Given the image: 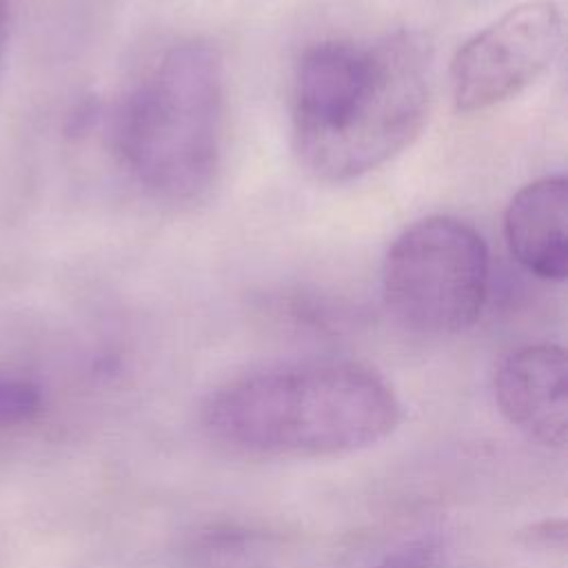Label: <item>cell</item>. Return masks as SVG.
Wrapping results in <instances>:
<instances>
[{
	"instance_id": "cell-1",
	"label": "cell",
	"mask_w": 568,
	"mask_h": 568,
	"mask_svg": "<svg viewBox=\"0 0 568 568\" xmlns=\"http://www.w3.org/2000/svg\"><path fill=\"white\" fill-rule=\"evenodd\" d=\"M428 104V64L410 38L322 40L293 69V149L317 180L348 182L410 146Z\"/></svg>"
},
{
	"instance_id": "cell-2",
	"label": "cell",
	"mask_w": 568,
	"mask_h": 568,
	"mask_svg": "<svg viewBox=\"0 0 568 568\" xmlns=\"http://www.w3.org/2000/svg\"><path fill=\"white\" fill-rule=\"evenodd\" d=\"M200 419L213 442L235 453L326 457L386 439L402 404L373 368L320 359L235 377L206 397Z\"/></svg>"
},
{
	"instance_id": "cell-3",
	"label": "cell",
	"mask_w": 568,
	"mask_h": 568,
	"mask_svg": "<svg viewBox=\"0 0 568 568\" xmlns=\"http://www.w3.org/2000/svg\"><path fill=\"white\" fill-rule=\"evenodd\" d=\"M222 135V62L202 40L166 49L113 120V144L126 173L144 193L171 204L193 202L211 189Z\"/></svg>"
},
{
	"instance_id": "cell-4",
	"label": "cell",
	"mask_w": 568,
	"mask_h": 568,
	"mask_svg": "<svg viewBox=\"0 0 568 568\" xmlns=\"http://www.w3.org/2000/svg\"><path fill=\"white\" fill-rule=\"evenodd\" d=\"M490 257L484 237L464 220L430 215L406 226L382 264L388 313L422 335L470 328L488 300Z\"/></svg>"
},
{
	"instance_id": "cell-5",
	"label": "cell",
	"mask_w": 568,
	"mask_h": 568,
	"mask_svg": "<svg viewBox=\"0 0 568 568\" xmlns=\"http://www.w3.org/2000/svg\"><path fill=\"white\" fill-rule=\"evenodd\" d=\"M561 11L552 0L510 7L468 38L450 62L453 102L464 113L497 106L528 89L557 58Z\"/></svg>"
},
{
	"instance_id": "cell-6",
	"label": "cell",
	"mask_w": 568,
	"mask_h": 568,
	"mask_svg": "<svg viewBox=\"0 0 568 568\" xmlns=\"http://www.w3.org/2000/svg\"><path fill=\"white\" fill-rule=\"evenodd\" d=\"M493 397L508 424L528 439L546 448H564L568 384L561 346L530 344L508 353L495 368Z\"/></svg>"
},
{
	"instance_id": "cell-7",
	"label": "cell",
	"mask_w": 568,
	"mask_h": 568,
	"mask_svg": "<svg viewBox=\"0 0 568 568\" xmlns=\"http://www.w3.org/2000/svg\"><path fill=\"white\" fill-rule=\"evenodd\" d=\"M510 255L535 277L561 282L568 273V182L539 178L519 189L504 213Z\"/></svg>"
},
{
	"instance_id": "cell-8",
	"label": "cell",
	"mask_w": 568,
	"mask_h": 568,
	"mask_svg": "<svg viewBox=\"0 0 568 568\" xmlns=\"http://www.w3.org/2000/svg\"><path fill=\"white\" fill-rule=\"evenodd\" d=\"M42 408L40 388L18 375H0V428L31 422Z\"/></svg>"
},
{
	"instance_id": "cell-9",
	"label": "cell",
	"mask_w": 568,
	"mask_h": 568,
	"mask_svg": "<svg viewBox=\"0 0 568 568\" xmlns=\"http://www.w3.org/2000/svg\"><path fill=\"white\" fill-rule=\"evenodd\" d=\"M446 548L439 537L424 535L410 541H404L386 557H382L373 568H444Z\"/></svg>"
},
{
	"instance_id": "cell-10",
	"label": "cell",
	"mask_w": 568,
	"mask_h": 568,
	"mask_svg": "<svg viewBox=\"0 0 568 568\" xmlns=\"http://www.w3.org/2000/svg\"><path fill=\"white\" fill-rule=\"evenodd\" d=\"M564 535H566V526L564 519H546L541 524L530 526L528 539L530 544H541V546H561L564 544Z\"/></svg>"
},
{
	"instance_id": "cell-11",
	"label": "cell",
	"mask_w": 568,
	"mask_h": 568,
	"mask_svg": "<svg viewBox=\"0 0 568 568\" xmlns=\"http://www.w3.org/2000/svg\"><path fill=\"white\" fill-rule=\"evenodd\" d=\"M7 38H9V0H0V64L7 49Z\"/></svg>"
}]
</instances>
